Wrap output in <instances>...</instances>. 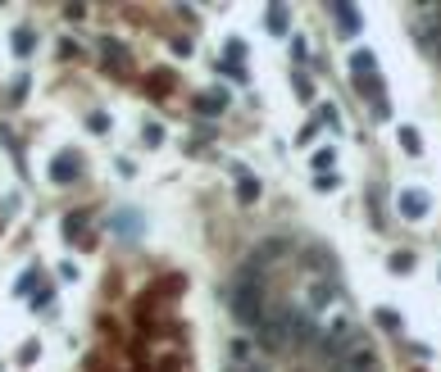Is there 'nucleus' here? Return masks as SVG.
<instances>
[{
	"label": "nucleus",
	"mask_w": 441,
	"mask_h": 372,
	"mask_svg": "<svg viewBox=\"0 0 441 372\" xmlns=\"http://www.w3.org/2000/svg\"><path fill=\"white\" fill-rule=\"evenodd\" d=\"M223 304H228V313L242 322V327H264L268 313H264V286H259V277L242 273L237 282H228V291H223Z\"/></svg>",
	"instance_id": "f257e3e1"
},
{
	"label": "nucleus",
	"mask_w": 441,
	"mask_h": 372,
	"mask_svg": "<svg viewBox=\"0 0 441 372\" xmlns=\"http://www.w3.org/2000/svg\"><path fill=\"white\" fill-rule=\"evenodd\" d=\"M332 372H378V350L364 336H355L346 350L332 354Z\"/></svg>",
	"instance_id": "f03ea898"
},
{
	"label": "nucleus",
	"mask_w": 441,
	"mask_h": 372,
	"mask_svg": "<svg viewBox=\"0 0 441 372\" xmlns=\"http://www.w3.org/2000/svg\"><path fill=\"white\" fill-rule=\"evenodd\" d=\"M282 331H287V340H296V345L314 340V313H305V309H287V313H282Z\"/></svg>",
	"instance_id": "7ed1b4c3"
},
{
	"label": "nucleus",
	"mask_w": 441,
	"mask_h": 372,
	"mask_svg": "<svg viewBox=\"0 0 441 372\" xmlns=\"http://www.w3.org/2000/svg\"><path fill=\"white\" fill-rule=\"evenodd\" d=\"M355 340V327H351V318L346 313H332V322L323 327V345H328V354H337V350H346Z\"/></svg>",
	"instance_id": "20e7f679"
},
{
	"label": "nucleus",
	"mask_w": 441,
	"mask_h": 372,
	"mask_svg": "<svg viewBox=\"0 0 441 372\" xmlns=\"http://www.w3.org/2000/svg\"><path fill=\"white\" fill-rule=\"evenodd\" d=\"M400 214H405L409 223H419V218H428V196H423V191H400Z\"/></svg>",
	"instance_id": "39448f33"
},
{
	"label": "nucleus",
	"mask_w": 441,
	"mask_h": 372,
	"mask_svg": "<svg viewBox=\"0 0 441 372\" xmlns=\"http://www.w3.org/2000/svg\"><path fill=\"white\" fill-rule=\"evenodd\" d=\"M332 19L342 23V32H346V37L360 32V10H355V5H342V0H337V5H332Z\"/></svg>",
	"instance_id": "423d86ee"
},
{
	"label": "nucleus",
	"mask_w": 441,
	"mask_h": 372,
	"mask_svg": "<svg viewBox=\"0 0 441 372\" xmlns=\"http://www.w3.org/2000/svg\"><path fill=\"white\" fill-rule=\"evenodd\" d=\"M73 173H77V159H73V154H59L55 164H50V177H55V182H73Z\"/></svg>",
	"instance_id": "0eeeda50"
},
{
	"label": "nucleus",
	"mask_w": 441,
	"mask_h": 372,
	"mask_svg": "<svg viewBox=\"0 0 441 372\" xmlns=\"http://www.w3.org/2000/svg\"><path fill=\"white\" fill-rule=\"evenodd\" d=\"M200 110H205V114L228 110V91H210V96H200Z\"/></svg>",
	"instance_id": "6e6552de"
},
{
	"label": "nucleus",
	"mask_w": 441,
	"mask_h": 372,
	"mask_svg": "<svg viewBox=\"0 0 441 372\" xmlns=\"http://www.w3.org/2000/svg\"><path fill=\"white\" fill-rule=\"evenodd\" d=\"M373 64H378V59H373V50H355V59H351L355 77H364V68H369V73H373Z\"/></svg>",
	"instance_id": "1a4fd4ad"
},
{
	"label": "nucleus",
	"mask_w": 441,
	"mask_h": 372,
	"mask_svg": "<svg viewBox=\"0 0 441 372\" xmlns=\"http://www.w3.org/2000/svg\"><path fill=\"white\" fill-rule=\"evenodd\" d=\"M268 32H287V10H282V5L268 10Z\"/></svg>",
	"instance_id": "9d476101"
},
{
	"label": "nucleus",
	"mask_w": 441,
	"mask_h": 372,
	"mask_svg": "<svg viewBox=\"0 0 441 372\" xmlns=\"http://www.w3.org/2000/svg\"><path fill=\"white\" fill-rule=\"evenodd\" d=\"M400 145H405L409 154H419V150H423V141H419V132H414V127H400Z\"/></svg>",
	"instance_id": "9b49d317"
},
{
	"label": "nucleus",
	"mask_w": 441,
	"mask_h": 372,
	"mask_svg": "<svg viewBox=\"0 0 441 372\" xmlns=\"http://www.w3.org/2000/svg\"><path fill=\"white\" fill-rule=\"evenodd\" d=\"M237 196H242V205H251V200L259 196V186H255L251 177H242V191H237Z\"/></svg>",
	"instance_id": "f8f14e48"
},
{
	"label": "nucleus",
	"mask_w": 441,
	"mask_h": 372,
	"mask_svg": "<svg viewBox=\"0 0 441 372\" xmlns=\"http://www.w3.org/2000/svg\"><path fill=\"white\" fill-rule=\"evenodd\" d=\"M14 50H19V55H28V50H32V32H19V37H14Z\"/></svg>",
	"instance_id": "ddd939ff"
},
{
	"label": "nucleus",
	"mask_w": 441,
	"mask_h": 372,
	"mask_svg": "<svg viewBox=\"0 0 441 372\" xmlns=\"http://www.w3.org/2000/svg\"><path fill=\"white\" fill-rule=\"evenodd\" d=\"M332 164H337V154H332V150H319V154H314V168H332Z\"/></svg>",
	"instance_id": "4468645a"
},
{
	"label": "nucleus",
	"mask_w": 441,
	"mask_h": 372,
	"mask_svg": "<svg viewBox=\"0 0 441 372\" xmlns=\"http://www.w3.org/2000/svg\"><path fill=\"white\" fill-rule=\"evenodd\" d=\"M378 322H382V327H400V318L391 313V309H378Z\"/></svg>",
	"instance_id": "2eb2a0df"
},
{
	"label": "nucleus",
	"mask_w": 441,
	"mask_h": 372,
	"mask_svg": "<svg viewBox=\"0 0 441 372\" xmlns=\"http://www.w3.org/2000/svg\"><path fill=\"white\" fill-rule=\"evenodd\" d=\"M146 141L159 145V141H164V127H155V123H150V127H146Z\"/></svg>",
	"instance_id": "dca6fc26"
}]
</instances>
